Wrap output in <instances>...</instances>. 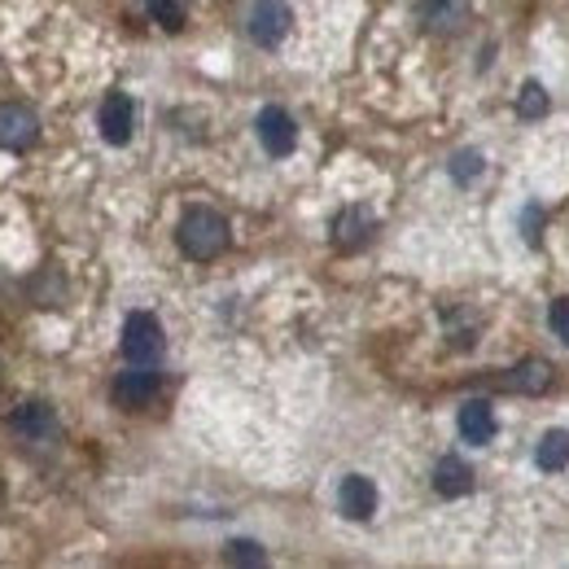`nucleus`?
<instances>
[{
  "mask_svg": "<svg viewBox=\"0 0 569 569\" xmlns=\"http://www.w3.org/2000/svg\"><path fill=\"white\" fill-rule=\"evenodd\" d=\"M372 232H377V214L368 207H347L333 219V246L338 250H363L372 241Z\"/></svg>",
  "mask_w": 569,
  "mask_h": 569,
  "instance_id": "obj_10",
  "label": "nucleus"
},
{
  "mask_svg": "<svg viewBox=\"0 0 569 569\" xmlns=\"http://www.w3.org/2000/svg\"><path fill=\"white\" fill-rule=\"evenodd\" d=\"M508 386L521 390V395H543L552 386V363L548 359H526V363L512 368V381Z\"/></svg>",
  "mask_w": 569,
  "mask_h": 569,
  "instance_id": "obj_14",
  "label": "nucleus"
},
{
  "mask_svg": "<svg viewBox=\"0 0 569 569\" xmlns=\"http://www.w3.org/2000/svg\"><path fill=\"white\" fill-rule=\"evenodd\" d=\"M167 351V338H162V325H158V316H149V311H132L128 320H123V356L128 363H144V368H153L158 359Z\"/></svg>",
  "mask_w": 569,
  "mask_h": 569,
  "instance_id": "obj_2",
  "label": "nucleus"
},
{
  "mask_svg": "<svg viewBox=\"0 0 569 569\" xmlns=\"http://www.w3.org/2000/svg\"><path fill=\"white\" fill-rule=\"evenodd\" d=\"M9 429H13L22 442H31V447L58 442V417H53L49 403H22V408L9 417Z\"/></svg>",
  "mask_w": 569,
  "mask_h": 569,
  "instance_id": "obj_7",
  "label": "nucleus"
},
{
  "mask_svg": "<svg viewBox=\"0 0 569 569\" xmlns=\"http://www.w3.org/2000/svg\"><path fill=\"white\" fill-rule=\"evenodd\" d=\"M149 18L162 22L167 31H180L184 27V4L180 0H149Z\"/></svg>",
  "mask_w": 569,
  "mask_h": 569,
  "instance_id": "obj_19",
  "label": "nucleus"
},
{
  "mask_svg": "<svg viewBox=\"0 0 569 569\" xmlns=\"http://www.w3.org/2000/svg\"><path fill=\"white\" fill-rule=\"evenodd\" d=\"M456 426L460 433L469 438V442H491L496 438V412H491V403L487 399H469V403H460V417H456Z\"/></svg>",
  "mask_w": 569,
  "mask_h": 569,
  "instance_id": "obj_13",
  "label": "nucleus"
},
{
  "mask_svg": "<svg viewBox=\"0 0 569 569\" xmlns=\"http://www.w3.org/2000/svg\"><path fill=\"white\" fill-rule=\"evenodd\" d=\"M482 167H487V158H482L478 149H460V153L451 158V180H456V184H473V180L482 176Z\"/></svg>",
  "mask_w": 569,
  "mask_h": 569,
  "instance_id": "obj_17",
  "label": "nucleus"
},
{
  "mask_svg": "<svg viewBox=\"0 0 569 569\" xmlns=\"http://www.w3.org/2000/svg\"><path fill=\"white\" fill-rule=\"evenodd\" d=\"M289 27H293L289 0H254V4H250L246 31H250V40H254L259 49H277L284 36H289Z\"/></svg>",
  "mask_w": 569,
  "mask_h": 569,
  "instance_id": "obj_3",
  "label": "nucleus"
},
{
  "mask_svg": "<svg viewBox=\"0 0 569 569\" xmlns=\"http://www.w3.org/2000/svg\"><path fill=\"white\" fill-rule=\"evenodd\" d=\"M548 110H552V97L543 92V83L539 79H526L521 92H517V114L521 119H543Z\"/></svg>",
  "mask_w": 569,
  "mask_h": 569,
  "instance_id": "obj_16",
  "label": "nucleus"
},
{
  "mask_svg": "<svg viewBox=\"0 0 569 569\" xmlns=\"http://www.w3.org/2000/svg\"><path fill=\"white\" fill-rule=\"evenodd\" d=\"M535 460H539V469H548V473H561L569 465V433L566 429H548L543 438H539V451H535Z\"/></svg>",
  "mask_w": 569,
  "mask_h": 569,
  "instance_id": "obj_15",
  "label": "nucleus"
},
{
  "mask_svg": "<svg viewBox=\"0 0 569 569\" xmlns=\"http://www.w3.org/2000/svg\"><path fill=\"white\" fill-rule=\"evenodd\" d=\"M548 325H552V333L569 347V298H557V302L548 307Z\"/></svg>",
  "mask_w": 569,
  "mask_h": 569,
  "instance_id": "obj_20",
  "label": "nucleus"
},
{
  "mask_svg": "<svg viewBox=\"0 0 569 569\" xmlns=\"http://www.w3.org/2000/svg\"><path fill=\"white\" fill-rule=\"evenodd\" d=\"M338 508H342V517H351V521H368V517L377 512V487H372L363 473H347L342 487H338Z\"/></svg>",
  "mask_w": 569,
  "mask_h": 569,
  "instance_id": "obj_11",
  "label": "nucleus"
},
{
  "mask_svg": "<svg viewBox=\"0 0 569 569\" xmlns=\"http://www.w3.org/2000/svg\"><path fill=\"white\" fill-rule=\"evenodd\" d=\"M417 22L429 36H456L469 22V0H417Z\"/></svg>",
  "mask_w": 569,
  "mask_h": 569,
  "instance_id": "obj_9",
  "label": "nucleus"
},
{
  "mask_svg": "<svg viewBox=\"0 0 569 569\" xmlns=\"http://www.w3.org/2000/svg\"><path fill=\"white\" fill-rule=\"evenodd\" d=\"M433 491L442 499H460L473 491V469L460 460V456H442L433 465Z\"/></svg>",
  "mask_w": 569,
  "mask_h": 569,
  "instance_id": "obj_12",
  "label": "nucleus"
},
{
  "mask_svg": "<svg viewBox=\"0 0 569 569\" xmlns=\"http://www.w3.org/2000/svg\"><path fill=\"white\" fill-rule=\"evenodd\" d=\"M158 390H162L158 372L144 368V363H137V368H128V372L114 377L110 399H114V408H123V412H141V408H149V403L158 399Z\"/></svg>",
  "mask_w": 569,
  "mask_h": 569,
  "instance_id": "obj_4",
  "label": "nucleus"
},
{
  "mask_svg": "<svg viewBox=\"0 0 569 569\" xmlns=\"http://www.w3.org/2000/svg\"><path fill=\"white\" fill-rule=\"evenodd\" d=\"M223 561H228V566H263L268 552H263L259 543H250V539H232V543L223 548Z\"/></svg>",
  "mask_w": 569,
  "mask_h": 569,
  "instance_id": "obj_18",
  "label": "nucleus"
},
{
  "mask_svg": "<svg viewBox=\"0 0 569 569\" xmlns=\"http://www.w3.org/2000/svg\"><path fill=\"white\" fill-rule=\"evenodd\" d=\"M40 141V119L22 101H0V149H31Z\"/></svg>",
  "mask_w": 569,
  "mask_h": 569,
  "instance_id": "obj_5",
  "label": "nucleus"
},
{
  "mask_svg": "<svg viewBox=\"0 0 569 569\" xmlns=\"http://www.w3.org/2000/svg\"><path fill=\"white\" fill-rule=\"evenodd\" d=\"M97 123H101V137L110 144H128L132 132H137V106H132V97H128V92H110V97L101 101Z\"/></svg>",
  "mask_w": 569,
  "mask_h": 569,
  "instance_id": "obj_8",
  "label": "nucleus"
},
{
  "mask_svg": "<svg viewBox=\"0 0 569 569\" xmlns=\"http://www.w3.org/2000/svg\"><path fill=\"white\" fill-rule=\"evenodd\" d=\"M254 132H259V144H263L272 158H289V153L298 149V123L284 114L281 106H268V110H259V119H254Z\"/></svg>",
  "mask_w": 569,
  "mask_h": 569,
  "instance_id": "obj_6",
  "label": "nucleus"
},
{
  "mask_svg": "<svg viewBox=\"0 0 569 569\" xmlns=\"http://www.w3.org/2000/svg\"><path fill=\"white\" fill-rule=\"evenodd\" d=\"M176 241H180V250H184L189 259H198V263L219 259V254L228 250V219L219 211H211V207H193V211H184V219H180Z\"/></svg>",
  "mask_w": 569,
  "mask_h": 569,
  "instance_id": "obj_1",
  "label": "nucleus"
}]
</instances>
